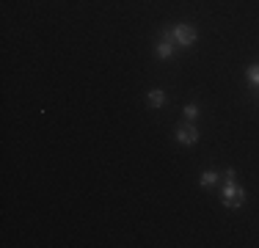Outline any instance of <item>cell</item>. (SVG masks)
Instances as JSON below:
<instances>
[{
    "label": "cell",
    "instance_id": "cell-1",
    "mask_svg": "<svg viewBox=\"0 0 259 248\" xmlns=\"http://www.w3.org/2000/svg\"><path fill=\"white\" fill-rule=\"evenodd\" d=\"M221 201H224V207H229V210H240L245 204V190L237 185V179H234V177H224Z\"/></svg>",
    "mask_w": 259,
    "mask_h": 248
},
{
    "label": "cell",
    "instance_id": "cell-2",
    "mask_svg": "<svg viewBox=\"0 0 259 248\" xmlns=\"http://www.w3.org/2000/svg\"><path fill=\"white\" fill-rule=\"evenodd\" d=\"M171 39H174L177 47H193L196 42H199V33H196V28H190V25H174V30H171Z\"/></svg>",
    "mask_w": 259,
    "mask_h": 248
},
{
    "label": "cell",
    "instance_id": "cell-3",
    "mask_svg": "<svg viewBox=\"0 0 259 248\" xmlns=\"http://www.w3.org/2000/svg\"><path fill=\"white\" fill-rule=\"evenodd\" d=\"M155 55L160 61H171L177 55V45H174V39H171V30H163L160 42L155 45Z\"/></svg>",
    "mask_w": 259,
    "mask_h": 248
},
{
    "label": "cell",
    "instance_id": "cell-4",
    "mask_svg": "<svg viewBox=\"0 0 259 248\" xmlns=\"http://www.w3.org/2000/svg\"><path fill=\"white\" fill-rule=\"evenodd\" d=\"M174 138L180 141L182 146H193V144H199V130H196L193 121H185V124H180V127H177Z\"/></svg>",
    "mask_w": 259,
    "mask_h": 248
},
{
    "label": "cell",
    "instance_id": "cell-5",
    "mask_svg": "<svg viewBox=\"0 0 259 248\" xmlns=\"http://www.w3.org/2000/svg\"><path fill=\"white\" fill-rule=\"evenodd\" d=\"M146 102H149V108H163V105H165V91L163 89H149Z\"/></svg>",
    "mask_w": 259,
    "mask_h": 248
},
{
    "label": "cell",
    "instance_id": "cell-6",
    "mask_svg": "<svg viewBox=\"0 0 259 248\" xmlns=\"http://www.w3.org/2000/svg\"><path fill=\"white\" fill-rule=\"evenodd\" d=\"M199 182H201V188H212V185H218V182H221V174H218V171H212V169H207V171H201Z\"/></svg>",
    "mask_w": 259,
    "mask_h": 248
},
{
    "label": "cell",
    "instance_id": "cell-7",
    "mask_svg": "<svg viewBox=\"0 0 259 248\" xmlns=\"http://www.w3.org/2000/svg\"><path fill=\"white\" fill-rule=\"evenodd\" d=\"M182 110H185V119H188V121H196V119H199V113H201L199 105H196V102H188Z\"/></svg>",
    "mask_w": 259,
    "mask_h": 248
},
{
    "label": "cell",
    "instance_id": "cell-8",
    "mask_svg": "<svg viewBox=\"0 0 259 248\" xmlns=\"http://www.w3.org/2000/svg\"><path fill=\"white\" fill-rule=\"evenodd\" d=\"M245 80L259 89V66H248V69H245Z\"/></svg>",
    "mask_w": 259,
    "mask_h": 248
}]
</instances>
